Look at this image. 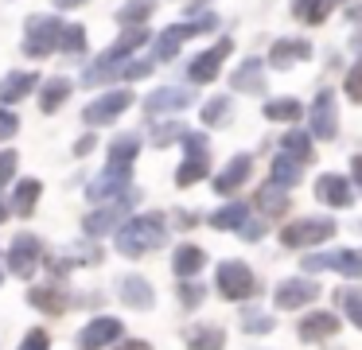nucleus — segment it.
Here are the masks:
<instances>
[{
	"label": "nucleus",
	"mask_w": 362,
	"mask_h": 350,
	"mask_svg": "<svg viewBox=\"0 0 362 350\" xmlns=\"http://www.w3.org/2000/svg\"><path fill=\"white\" fill-rule=\"evenodd\" d=\"M226 113H230V101L226 98H211L199 117H203V124H222V121H226Z\"/></svg>",
	"instance_id": "obj_39"
},
{
	"label": "nucleus",
	"mask_w": 362,
	"mask_h": 350,
	"mask_svg": "<svg viewBox=\"0 0 362 350\" xmlns=\"http://www.w3.org/2000/svg\"><path fill=\"white\" fill-rule=\"evenodd\" d=\"M168 241V218L164 214H136L117 230V249L125 257H144Z\"/></svg>",
	"instance_id": "obj_2"
},
{
	"label": "nucleus",
	"mask_w": 362,
	"mask_h": 350,
	"mask_svg": "<svg viewBox=\"0 0 362 350\" xmlns=\"http://www.w3.org/2000/svg\"><path fill=\"white\" fill-rule=\"evenodd\" d=\"M16 152H0V187H8L12 175H16Z\"/></svg>",
	"instance_id": "obj_46"
},
{
	"label": "nucleus",
	"mask_w": 362,
	"mask_h": 350,
	"mask_svg": "<svg viewBox=\"0 0 362 350\" xmlns=\"http://www.w3.org/2000/svg\"><path fill=\"white\" fill-rule=\"evenodd\" d=\"M187 346L191 350H222L226 346V334H222L218 327H199V331L187 334Z\"/></svg>",
	"instance_id": "obj_35"
},
{
	"label": "nucleus",
	"mask_w": 362,
	"mask_h": 350,
	"mask_svg": "<svg viewBox=\"0 0 362 350\" xmlns=\"http://www.w3.org/2000/svg\"><path fill=\"white\" fill-rule=\"evenodd\" d=\"M315 199L343 210V206H351V202H354V191H351V183H346L343 175H331V171H327V175L315 179Z\"/></svg>",
	"instance_id": "obj_18"
},
{
	"label": "nucleus",
	"mask_w": 362,
	"mask_h": 350,
	"mask_svg": "<svg viewBox=\"0 0 362 350\" xmlns=\"http://www.w3.org/2000/svg\"><path fill=\"white\" fill-rule=\"evenodd\" d=\"M242 331H250V334H269V331H273V319H269L265 311H245V315H242Z\"/></svg>",
	"instance_id": "obj_41"
},
{
	"label": "nucleus",
	"mask_w": 362,
	"mask_h": 350,
	"mask_svg": "<svg viewBox=\"0 0 362 350\" xmlns=\"http://www.w3.org/2000/svg\"><path fill=\"white\" fill-rule=\"evenodd\" d=\"M40 264H43V241L35 233H16L8 245V272L28 280V276H35Z\"/></svg>",
	"instance_id": "obj_7"
},
{
	"label": "nucleus",
	"mask_w": 362,
	"mask_h": 350,
	"mask_svg": "<svg viewBox=\"0 0 362 350\" xmlns=\"http://www.w3.org/2000/svg\"><path fill=\"white\" fill-rule=\"evenodd\" d=\"M273 300L281 311H296V308H304V303L320 300V284H312V280H284Z\"/></svg>",
	"instance_id": "obj_17"
},
{
	"label": "nucleus",
	"mask_w": 362,
	"mask_h": 350,
	"mask_svg": "<svg viewBox=\"0 0 362 350\" xmlns=\"http://www.w3.org/2000/svg\"><path fill=\"white\" fill-rule=\"evenodd\" d=\"M242 238L245 241H261V238H265V226H261V222H245L242 226Z\"/></svg>",
	"instance_id": "obj_49"
},
{
	"label": "nucleus",
	"mask_w": 362,
	"mask_h": 350,
	"mask_svg": "<svg viewBox=\"0 0 362 350\" xmlns=\"http://www.w3.org/2000/svg\"><path fill=\"white\" fill-rule=\"evenodd\" d=\"M152 74V62H125V70H121V78H125V82H136V78H148Z\"/></svg>",
	"instance_id": "obj_48"
},
{
	"label": "nucleus",
	"mask_w": 362,
	"mask_h": 350,
	"mask_svg": "<svg viewBox=\"0 0 362 350\" xmlns=\"http://www.w3.org/2000/svg\"><path fill=\"white\" fill-rule=\"evenodd\" d=\"M304 269H308V272L331 269V272H343L346 280H358V276H362V253H358V249H331V253L304 257Z\"/></svg>",
	"instance_id": "obj_11"
},
{
	"label": "nucleus",
	"mask_w": 362,
	"mask_h": 350,
	"mask_svg": "<svg viewBox=\"0 0 362 350\" xmlns=\"http://www.w3.org/2000/svg\"><path fill=\"white\" fill-rule=\"evenodd\" d=\"M121 300H125L129 308H136V311H148L152 303H156V296H152L148 280H141V276H125V280H121Z\"/></svg>",
	"instance_id": "obj_25"
},
{
	"label": "nucleus",
	"mask_w": 362,
	"mask_h": 350,
	"mask_svg": "<svg viewBox=\"0 0 362 350\" xmlns=\"http://www.w3.org/2000/svg\"><path fill=\"white\" fill-rule=\"evenodd\" d=\"M90 148H94V136H82V140H78V144H74V152H78V156H86V152H90Z\"/></svg>",
	"instance_id": "obj_51"
},
{
	"label": "nucleus",
	"mask_w": 362,
	"mask_h": 350,
	"mask_svg": "<svg viewBox=\"0 0 362 350\" xmlns=\"http://www.w3.org/2000/svg\"><path fill=\"white\" fill-rule=\"evenodd\" d=\"M351 175H354V187L362 191V156H354V160H351Z\"/></svg>",
	"instance_id": "obj_50"
},
{
	"label": "nucleus",
	"mask_w": 362,
	"mask_h": 350,
	"mask_svg": "<svg viewBox=\"0 0 362 350\" xmlns=\"http://www.w3.org/2000/svg\"><path fill=\"white\" fill-rule=\"evenodd\" d=\"M148 16H152V0H129V4L117 12V20H121V23H129V28H133V23L141 28V23L148 20Z\"/></svg>",
	"instance_id": "obj_37"
},
{
	"label": "nucleus",
	"mask_w": 362,
	"mask_h": 350,
	"mask_svg": "<svg viewBox=\"0 0 362 350\" xmlns=\"http://www.w3.org/2000/svg\"><path fill=\"white\" fill-rule=\"evenodd\" d=\"M343 90H346V98H351L354 105H362V59L354 62L351 70H346V82H343Z\"/></svg>",
	"instance_id": "obj_43"
},
{
	"label": "nucleus",
	"mask_w": 362,
	"mask_h": 350,
	"mask_svg": "<svg viewBox=\"0 0 362 350\" xmlns=\"http://www.w3.org/2000/svg\"><path fill=\"white\" fill-rule=\"evenodd\" d=\"M32 90H35V74L16 70V74H8L4 82H0V101H24Z\"/></svg>",
	"instance_id": "obj_28"
},
{
	"label": "nucleus",
	"mask_w": 362,
	"mask_h": 350,
	"mask_svg": "<svg viewBox=\"0 0 362 350\" xmlns=\"http://www.w3.org/2000/svg\"><path fill=\"white\" fill-rule=\"evenodd\" d=\"M117 350H152V346H148V342H141V339H133V342H121Z\"/></svg>",
	"instance_id": "obj_52"
},
{
	"label": "nucleus",
	"mask_w": 362,
	"mask_h": 350,
	"mask_svg": "<svg viewBox=\"0 0 362 350\" xmlns=\"http://www.w3.org/2000/svg\"><path fill=\"white\" fill-rule=\"evenodd\" d=\"M28 303L40 308L43 315H63V311H71V296H66V288H59V284L32 288V292H28Z\"/></svg>",
	"instance_id": "obj_21"
},
{
	"label": "nucleus",
	"mask_w": 362,
	"mask_h": 350,
	"mask_svg": "<svg viewBox=\"0 0 362 350\" xmlns=\"http://www.w3.org/2000/svg\"><path fill=\"white\" fill-rule=\"evenodd\" d=\"M339 226L331 218H300V222H288L281 230V241L288 249H308V245H323V241L335 238Z\"/></svg>",
	"instance_id": "obj_6"
},
{
	"label": "nucleus",
	"mask_w": 362,
	"mask_h": 350,
	"mask_svg": "<svg viewBox=\"0 0 362 350\" xmlns=\"http://www.w3.org/2000/svg\"><path fill=\"white\" fill-rule=\"evenodd\" d=\"M312 136H320V140L339 136V109H335V93L331 90H323L312 105Z\"/></svg>",
	"instance_id": "obj_15"
},
{
	"label": "nucleus",
	"mask_w": 362,
	"mask_h": 350,
	"mask_svg": "<svg viewBox=\"0 0 362 350\" xmlns=\"http://www.w3.org/2000/svg\"><path fill=\"white\" fill-rule=\"evenodd\" d=\"M74 4H82V0H55V8H74Z\"/></svg>",
	"instance_id": "obj_53"
},
{
	"label": "nucleus",
	"mask_w": 362,
	"mask_h": 350,
	"mask_svg": "<svg viewBox=\"0 0 362 350\" xmlns=\"http://www.w3.org/2000/svg\"><path fill=\"white\" fill-rule=\"evenodd\" d=\"M230 90H238V93H261V90H265V62H261V59H245L242 70H234V74H230Z\"/></svg>",
	"instance_id": "obj_22"
},
{
	"label": "nucleus",
	"mask_w": 362,
	"mask_h": 350,
	"mask_svg": "<svg viewBox=\"0 0 362 350\" xmlns=\"http://www.w3.org/2000/svg\"><path fill=\"white\" fill-rule=\"evenodd\" d=\"M218 292L226 300H250L257 292V276L250 272V264L242 261H222L218 264Z\"/></svg>",
	"instance_id": "obj_9"
},
{
	"label": "nucleus",
	"mask_w": 362,
	"mask_h": 350,
	"mask_svg": "<svg viewBox=\"0 0 362 350\" xmlns=\"http://www.w3.org/2000/svg\"><path fill=\"white\" fill-rule=\"evenodd\" d=\"M133 202H136V194L129 191L125 199H117V202H105L102 210H94V214H86V233L90 238H102V233H110L117 222H129V210H133Z\"/></svg>",
	"instance_id": "obj_13"
},
{
	"label": "nucleus",
	"mask_w": 362,
	"mask_h": 350,
	"mask_svg": "<svg viewBox=\"0 0 362 350\" xmlns=\"http://www.w3.org/2000/svg\"><path fill=\"white\" fill-rule=\"evenodd\" d=\"M191 101H195V93L183 90V86H160V90L144 101V109H148L152 117H160V113H183Z\"/></svg>",
	"instance_id": "obj_16"
},
{
	"label": "nucleus",
	"mask_w": 362,
	"mask_h": 350,
	"mask_svg": "<svg viewBox=\"0 0 362 350\" xmlns=\"http://www.w3.org/2000/svg\"><path fill=\"white\" fill-rule=\"evenodd\" d=\"M214 23H218V20L206 12V16H199V20H187V23H175V28H168L164 35L156 39V59H160V62L175 59V54H180V47L187 43V39H195L199 31H211Z\"/></svg>",
	"instance_id": "obj_8"
},
{
	"label": "nucleus",
	"mask_w": 362,
	"mask_h": 350,
	"mask_svg": "<svg viewBox=\"0 0 362 350\" xmlns=\"http://www.w3.org/2000/svg\"><path fill=\"white\" fill-rule=\"evenodd\" d=\"M339 331V319L331 311H312V315L300 319V339L304 342H320V339H331Z\"/></svg>",
	"instance_id": "obj_23"
},
{
	"label": "nucleus",
	"mask_w": 362,
	"mask_h": 350,
	"mask_svg": "<svg viewBox=\"0 0 362 350\" xmlns=\"http://www.w3.org/2000/svg\"><path fill=\"white\" fill-rule=\"evenodd\" d=\"M16 129H20V117L12 113V109H4V105H0V140H8Z\"/></svg>",
	"instance_id": "obj_47"
},
{
	"label": "nucleus",
	"mask_w": 362,
	"mask_h": 350,
	"mask_svg": "<svg viewBox=\"0 0 362 350\" xmlns=\"http://www.w3.org/2000/svg\"><path fill=\"white\" fill-rule=\"evenodd\" d=\"M343 308H346V315L354 319V327H362V288H343Z\"/></svg>",
	"instance_id": "obj_42"
},
{
	"label": "nucleus",
	"mask_w": 362,
	"mask_h": 350,
	"mask_svg": "<svg viewBox=\"0 0 362 350\" xmlns=\"http://www.w3.org/2000/svg\"><path fill=\"white\" fill-rule=\"evenodd\" d=\"M284 187H265V191H257V210L261 214H269V218H281L284 210H288V194H281Z\"/></svg>",
	"instance_id": "obj_32"
},
{
	"label": "nucleus",
	"mask_w": 362,
	"mask_h": 350,
	"mask_svg": "<svg viewBox=\"0 0 362 350\" xmlns=\"http://www.w3.org/2000/svg\"><path fill=\"white\" fill-rule=\"evenodd\" d=\"M63 51L66 54H82V51H86V28H82V23H66Z\"/></svg>",
	"instance_id": "obj_38"
},
{
	"label": "nucleus",
	"mask_w": 362,
	"mask_h": 350,
	"mask_svg": "<svg viewBox=\"0 0 362 350\" xmlns=\"http://www.w3.org/2000/svg\"><path fill=\"white\" fill-rule=\"evenodd\" d=\"M148 39H152V35H148V28H129L125 35L117 39V43L105 47V51L98 54L94 66H90L86 74H82V82H86V86H102V82H110V78H121L125 62H133L129 54H136L144 43H148Z\"/></svg>",
	"instance_id": "obj_1"
},
{
	"label": "nucleus",
	"mask_w": 362,
	"mask_h": 350,
	"mask_svg": "<svg viewBox=\"0 0 362 350\" xmlns=\"http://www.w3.org/2000/svg\"><path fill=\"white\" fill-rule=\"evenodd\" d=\"M203 284H191V280H187V284H180V300H183V308H187V311H195L199 308V303H203Z\"/></svg>",
	"instance_id": "obj_44"
},
{
	"label": "nucleus",
	"mask_w": 362,
	"mask_h": 350,
	"mask_svg": "<svg viewBox=\"0 0 362 350\" xmlns=\"http://www.w3.org/2000/svg\"><path fill=\"white\" fill-rule=\"evenodd\" d=\"M230 51H234V39H218L214 47H206V51H199L195 59H191V66H187V78H191L195 86H206V82H214Z\"/></svg>",
	"instance_id": "obj_10"
},
{
	"label": "nucleus",
	"mask_w": 362,
	"mask_h": 350,
	"mask_svg": "<svg viewBox=\"0 0 362 350\" xmlns=\"http://www.w3.org/2000/svg\"><path fill=\"white\" fill-rule=\"evenodd\" d=\"M300 113H304V105H300L296 98H273V101H265V117H269V121H296Z\"/></svg>",
	"instance_id": "obj_33"
},
{
	"label": "nucleus",
	"mask_w": 362,
	"mask_h": 350,
	"mask_svg": "<svg viewBox=\"0 0 362 350\" xmlns=\"http://www.w3.org/2000/svg\"><path fill=\"white\" fill-rule=\"evenodd\" d=\"M331 4H339V0H292V16L300 23H323L331 16Z\"/></svg>",
	"instance_id": "obj_30"
},
{
	"label": "nucleus",
	"mask_w": 362,
	"mask_h": 350,
	"mask_svg": "<svg viewBox=\"0 0 362 350\" xmlns=\"http://www.w3.org/2000/svg\"><path fill=\"white\" fill-rule=\"evenodd\" d=\"M121 339V319L113 315H98L86 323V331L78 334V350H105Z\"/></svg>",
	"instance_id": "obj_14"
},
{
	"label": "nucleus",
	"mask_w": 362,
	"mask_h": 350,
	"mask_svg": "<svg viewBox=\"0 0 362 350\" xmlns=\"http://www.w3.org/2000/svg\"><path fill=\"white\" fill-rule=\"evenodd\" d=\"M187 136V129L183 124H175V121H168V124H156V132H152V144H175V140H183Z\"/></svg>",
	"instance_id": "obj_40"
},
{
	"label": "nucleus",
	"mask_w": 362,
	"mask_h": 350,
	"mask_svg": "<svg viewBox=\"0 0 362 350\" xmlns=\"http://www.w3.org/2000/svg\"><path fill=\"white\" fill-rule=\"evenodd\" d=\"M63 35H66V23L59 16H32L24 35V54L43 59L51 51H63Z\"/></svg>",
	"instance_id": "obj_3"
},
{
	"label": "nucleus",
	"mask_w": 362,
	"mask_h": 350,
	"mask_svg": "<svg viewBox=\"0 0 362 350\" xmlns=\"http://www.w3.org/2000/svg\"><path fill=\"white\" fill-rule=\"evenodd\" d=\"M66 93H71V82H66V78H47L43 90H40V109L43 113H55V109L66 101Z\"/></svg>",
	"instance_id": "obj_31"
},
{
	"label": "nucleus",
	"mask_w": 362,
	"mask_h": 350,
	"mask_svg": "<svg viewBox=\"0 0 362 350\" xmlns=\"http://www.w3.org/2000/svg\"><path fill=\"white\" fill-rule=\"evenodd\" d=\"M40 179H20L16 183V191H12V214H20V218H28L35 210V199H40Z\"/></svg>",
	"instance_id": "obj_27"
},
{
	"label": "nucleus",
	"mask_w": 362,
	"mask_h": 350,
	"mask_svg": "<svg viewBox=\"0 0 362 350\" xmlns=\"http://www.w3.org/2000/svg\"><path fill=\"white\" fill-rule=\"evenodd\" d=\"M136 152H141V140H136V132H129V136H117L110 144V163H133Z\"/></svg>",
	"instance_id": "obj_36"
},
{
	"label": "nucleus",
	"mask_w": 362,
	"mask_h": 350,
	"mask_svg": "<svg viewBox=\"0 0 362 350\" xmlns=\"http://www.w3.org/2000/svg\"><path fill=\"white\" fill-rule=\"evenodd\" d=\"M281 148L288 156H296L300 163H312V140H308V132L288 129V132H284V140H281Z\"/></svg>",
	"instance_id": "obj_34"
},
{
	"label": "nucleus",
	"mask_w": 362,
	"mask_h": 350,
	"mask_svg": "<svg viewBox=\"0 0 362 350\" xmlns=\"http://www.w3.org/2000/svg\"><path fill=\"white\" fill-rule=\"evenodd\" d=\"M250 171H253V160L250 156H234V160L226 163V168L218 171V175H214V191L218 194H230V191H238V187L245 183V179H250Z\"/></svg>",
	"instance_id": "obj_20"
},
{
	"label": "nucleus",
	"mask_w": 362,
	"mask_h": 350,
	"mask_svg": "<svg viewBox=\"0 0 362 350\" xmlns=\"http://www.w3.org/2000/svg\"><path fill=\"white\" fill-rule=\"evenodd\" d=\"M4 218H8V206H4V202H0V222H4Z\"/></svg>",
	"instance_id": "obj_54"
},
{
	"label": "nucleus",
	"mask_w": 362,
	"mask_h": 350,
	"mask_svg": "<svg viewBox=\"0 0 362 350\" xmlns=\"http://www.w3.org/2000/svg\"><path fill=\"white\" fill-rule=\"evenodd\" d=\"M133 168L129 163H110V168L102 171V175H94L90 179V187H86V199L90 202H117V199H125L129 191H133Z\"/></svg>",
	"instance_id": "obj_4"
},
{
	"label": "nucleus",
	"mask_w": 362,
	"mask_h": 350,
	"mask_svg": "<svg viewBox=\"0 0 362 350\" xmlns=\"http://www.w3.org/2000/svg\"><path fill=\"white\" fill-rule=\"evenodd\" d=\"M312 59V43H304V39H276L273 51H269V66L273 70H288L292 62H304Z\"/></svg>",
	"instance_id": "obj_19"
},
{
	"label": "nucleus",
	"mask_w": 362,
	"mask_h": 350,
	"mask_svg": "<svg viewBox=\"0 0 362 350\" xmlns=\"http://www.w3.org/2000/svg\"><path fill=\"white\" fill-rule=\"evenodd\" d=\"M245 222H250V206H245V202H226V206H218L211 214L214 230H238V233H242Z\"/></svg>",
	"instance_id": "obj_26"
},
{
	"label": "nucleus",
	"mask_w": 362,
	"mask_h": 350,
	"mask_svg": "<svg viewBox=\"0 0 362 350\" xmlns=\"http://www.w3.org/2000/svg\"><path fill=\"white\" fill-rule=\"evenodd\" d=\"M129 105H133V93L129 90H110V93L94 98L86 109H82V121L86 124H110V121H117Z\"/></svg>",
	"instance_id": "obj_12"
},
{
	"label": "nucleus",
	"mask_w": 362,
	"mask_h": 350,
	"mask_svg": "<svg viewBox=\"0 0 362 350\" xmlns=\"http://www.w3.org/2000/svg\"><path fill=\"white\" fill-rule=\"evenodd\" d=\"M20 350H51V339L43 327H35V331H28V339L20 342Z\"/></svg>",
	"instance_id": "obj_45"
},
{
	"label": "nucleus",
	"mask_w": 362,
	"mask_h": 350,
	"mask_svg": "<svg viewBox=\"0 0 362 350\" xmlns=\"http://www.w3.org/2000/svg\"><path fill=\"white\" fill-rule=\"evenodd\" d=\"M269 179H273L276 187H296L300 179H304V163H300L296 156L281 152V156L273 160V168H269Z\"/></svg>",
	"instance_id": "obj_24"
},
{
	"label": "nucleus",
	"mask_w": 362,
	"mask_h": 350,
	"mask_svg": "<svg viewBox=\"0 0 362 350\" xmlns=\"http://www.w3.org/2000/svg\"><path fill=\"white\" fill-rule=\"evenodd\" d=\"M203 264H206V253L199 245H180V249H175V257H172L175 276H195Z\"/></svg>",
	"instance_id": "obj_29"
},
{
	"label": "nucleus",
	"mask_w": 362,
	"mask_h": 350,
	"mask_svg": "<svg viewBox=\"0 0 362 350\" xmlns=\"http://www.w3.org/2000/svg\"><path fill=\"white\" fill-rule=\"evenodd\" d=\"M183 148H187V156H183L180 171H175V183H180V187H195L199 179L211 175V152H206V136H203V132H187V136H183Z\"/></svg>",
	"instance_id": "obj_5"
}]
</instances>
